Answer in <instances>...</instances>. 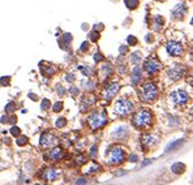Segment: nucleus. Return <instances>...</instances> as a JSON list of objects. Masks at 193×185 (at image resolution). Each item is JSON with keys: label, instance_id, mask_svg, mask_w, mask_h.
<instances>
[{"label": "nucleus", "instance_id": "nucleus-4", "mask_svg": "<svg viewBox=\"0 0 193 185\" xmlns=\"http://www.w3.org/2000/svg\"><path fill=\"white\" fill-rule=\"evenodd\" d=\"M133 108H134V103L128 98L117 99L115 103V107H113L115 112L120 116H128L130 112H133Z\"/></svg>", "mask_w": 193, "mask_h": 185}, {"label": "nucleus", "instance_id": "nucleus-24", "mask_svg": "<svg viewBox=\"0 0 193 185\" xmlns=\"http://www.w3.org/2000/svg\"><path fill=\"white\" fill-rule=\"evenodd\" d=\"M80 69H81V72L84 73L86 77H90L91 74H93V68L87 67V65H85V67H80Z\"/></svg>", "mask_w": 193, "mask_h": 185}, {"label": "nucleus", "instance_id": "nucleus-18", "mask_svg": "<svg viewBox=\"0 0 193 185\" xmlns=\"http://www.w3.org/2000/svg\"><path fill=\"white\" fill-rule=\"evenodd\" d=\"M184 142H185V141H184V138H180V140L175 141V142H172V143H170V145H168V146H167V149H166V151H167V153H170V151L176 150V149H179V147H180Z\"/></svg>", "mask_w": 193, "mask_h": 185}, {"label": "nucleus", "instance_id": "nucleus-6", "mask_svg": "<svg viewBox=\"0 0 193 185\" xmlns=\"http://www.w3.org/2000/svg\"><path fill=\"white\" fill-rule=\"evenodd\" d=\"M144 68L147 72L149 76H153V74L158 73L162 69V64L159 63V60H158L155 56H149L144 63Z\"/></svg>", "mask_w": 193, "mask_h": 185}, {"label": "nucleus", "instance_id": "nucleus-34", "mask_svg": "<svg viewBox=\"0 0 193 185\" xmlns=\"http://www.w3.org/2000/svg\"><path fill=\"white\" fill-rule=\"evenodd\" d=\"M0 83H2V85H4V86H7L8 83H9V77H4L3 80H0Z\"/></svg>", "mask_w": 193, "mask_h": 185}, {"label": "nucleus", "instance_id": "nucleus-47", "mask_svg": "<svg viewBox=\"0 0 193 185\" xmlns=\"http://www.w3.org/2000/svg\"><path fill=\"white\" fill-rule=\"evenodd\" d=\"M192 52H193V45H192Z\"/></svg>", "mask_w": 193, "mask_h": 185}, {"label": "nucleus", "instance_id": "nucleus-2", "mask_svg": "<svg viewBox=\"0 0 193 185\" xmlns=\"http://www.w3.org/2000/svg\"><path fill=\"white\" fill-rule=\"evenodd\" d=\"M159 96V89L154 82L147 81L140 87V99L146 103H151Z\"/></svg>", "mask_w": 193, "mask_h": 185}, {"label": "nucleus", "instance_id": "nucleus-20", "mask_svg": "<svg viewBox=\"0 0 193 185\" xmlns=\"http://www.w3.org/2000/svg\"><path fill=\"white\" fill-rule=\"evenodd\" d=\"M113 137L117 138V140H121V138H125L127 137V129L125 128H117L116 132L113 133Z\"/></svg>", "mask_w": 193, "mask_h": 185}, {"label": "nucleus", "instance_id": "nucleus-14", "mask_svg": "<svg viewBox=\"0 0 193 185\" xmlns=\"http://www.w3.org/2000/svg\"><path fill=\"white\" fill-rule=\"evenodd\" d=\"M47 156H48V159L52 160V162H56V160H59L61 156H63V150L59 147H55V149H52V150H50L47 153Z\"/></svg>", "mask_w": 193, "mask_h": 185}, {"label": "nucleus", "instance_id": "nucleus-27", "mask_svg": "<svg viewBox=\"0 0 193 185\" xmlns=\"http://www.w3.org/2000/svg\"><path fill=\"white\" fill-rule=\"evenodd\" d=\"M127 42H128L130 46H136V45H137V39H136L133 35H129V37L127 38Z\"/></svg>", "mask_w": 193, "mask_h": 185}, {"label": "nucleus", "instance_id": "nucleus-43", "mask_svg": "<svg viewBox=\"0 0 193 185\" xmlns=\"http://www.w3.org/2000/svg\"><path fill=\"white\" fill-rule=\"evenodd\" d=\"M120 52H121V54H125V52H127V48H125V47H121V48H120Z\"/></svg>", "mask_w": 193, "mask_h": 185}, {"label": "nucleus", "instance_id": "nucleus-39", "mask_svg": "<svg viewBox=\"0 0 193 185\" xmlns=\"http://www.w3.org/2000/svg\"><path fill=\"white\" fill-rule=\"evenodd\" d=\"M95 154H96V146H93L91 147V156H95Z\"/></svg>", "mask_w": 193, "mask_h": 185}, {"label": "nucleus", "instance_id": "nucleus-40", "mask_svg": "<svg viewBox=\"0 0 193 185\" xmlns=\"http://www.w3.org/2000/svg\"><path fill=\"white\" fill-rule=\"evenodd\" d=\"M94 29H95V30H102V29H103V25H102V24H98V25L94 26Z\"/></svg>", "mask_w": 193, "mask_h": 185}, {"label": "nucleus", "instance_id": "nucleus-15", "mask_svg": "<svg viewBox=\"0 0 193 185\" xmlns=\"http://www.w3.org/2000/svg\"><path fill=\"white\" fill-rule=\"evenodd\" d=\"M94 103H95V96H93V95L85 96L84 100H82V103H81V111H86V109H89Z\"/></svg>", "mask_w": 193, "mask_h": 185}, {"label": "nucleus", "instance_id": "nucleus-28", "mask_svg": "<svg viewBox=\"0 0 193 185\" xmlns=\"http://www.w3.org/2000/svg\"><path fill=\"white\" fill-rule=\"evenodd\" d=\"M90 39H91L93 42H96V41L99 39V33L95 32V30H94V32H91V33H90Z\"/></svg>", "mask_w": 193, "mask_h": 185}, {"label": "nucleus", "instance_id": "nucleus-29", "mask_svg": "<svg viewBox=\"0 0 193 185\" xmlns=\"http://www.w3.org/2000/svg\"><path fill=\"white\" fill-rule=\"evenodd\" d=\"M141 60V56H140L138 54H133L132 58H130V61H132L133 64H138V61Z\"/></svg>", "mask_w": 193, "mask_h": 185}, {"label": "nucleus", "instance_id": "nucleus-16", "mask_svg": "<svg viewBox=\"0 0 193 185\" xmlns=\"http://www.w3.org/2000/svg\"><path fill=\"white\" fill-rule=\"evenodd\" d=\"M141 78H142L141 68H140V67H134L132 69V83H133V85H137V83L141 82Z\"/></svg>", "mask_w": 193, "mask_h": 185}, {"label": "nucleus", "instance_id": "nucleus-31", "mask_svg": "<svg viewBox=\"0 0 193 185\" xmlns=\"http://www.w3.org/2000/svg\"><path fill=\"white\" fill-rule=\"evenodd\" d=\"M20 133H21V130H20L17 126H12V128H11V134H12V136H19Z\"/></svg>", "mask_w": 193, "mask_h": 185}, {"label": "nucleus", "instance_id": "nucleus-21", "mask_svg": "<svg viewBox=\"0 0 193 185\" xmlns=\"http://www.w3.org/2000/svg\"><path fill=\"white\" fill-rule=\"evenodd\" d=\"M124 3L128 9H136L140 4V0H124Z\"/></svg>", "mask_w": 193, "mask_h": 185}, {"label": "nucleus", "instance_id": "nucleus-33", "mask_svg": "<svg viewBox=\"0 0 193 185\" xmlns=\"http://www.w3.org/2000/svg\"><path fill=\"white\" fill-rule=\"evenodd\" d=\"M85 162H86V158L85 156H82V155L77 156V163H78V164H82V163H85Z\"/></svg>", "mask_w": 193, "mask_h": 185}, {"label": "nucleus", "instance_id": "nucleus-19", "mask_svg": "<svg viewBox=\"0 0 193 185\" xmlns=\"http://www.w3.org/2000/svg\"><path fill=\"white\" fill-rule=\"evenodd\" d=\"M171 171H172L174 173H183L184 171H185V166L183 164V163H175V164L171 166Z\"/></svg>", "mask_w": 193, "mask_h": 185}, {"label": "nucleus", "instance_id": "nucleus-8", "mask_svg": "<svg viewBox=\"0 0 193 185\" xmlns=\"http://www.w3.org/2000/svg\"><path fill=\"white\" fill-rule=\"evenodd\" d=\"M166 50H167L168 55L171 56H181L184 54V47L180 42H176V41H170L167 45H166Z\"/></svg>", "mask_w": 193, "mask_h": 185}, {"label": "nucleus", "instance_id": "nucleus-41", "mask_svg": "<svg viewBox=\"0 0 193 185\" xmlns=\"http://www.w3.org/2000/svg\"><path fill=\"white\" fill-rule=\"evenodd\" d=\"M67 81H73L74 80V77L72 76V74H67V78H65Z\"/></svg>", "mask_w": 193, "mask_h": 185}, {"label": "nucleus", "instance_id": "nucleus-23", "mask_svg": "<svg viewBox=\"0 0 193 185\" xmlns=\"http://www.w3.org/2000/svg\"><path fill=\"white\" fill-rule=\"evenodd\" d=\"M154 24H155V29L157 30H161V28L163 26V18H162L161 16L154 17Z\"/></svg>", "mask_w": 193, "mask_h": 185}, {"label": "nucleus", "instance_id": "nucleus-22", "mask_svg": "<svg viewBox=\"0 0 193 185\" xmlns=\"http://www.w3.org/2000/svg\"><path fill=\"white\" fill-rule=\"evenodd\" d=\"M59 172L56 170H47V180H50V181H54V180L58 177Z\"/></svg>", "mask_w": 193, "mask_h": 185}, {"label": "nucleus", "instance_id": "nucleus-13", "mask_svg": "<svg viewBox=\"0 0 193 185\" xmlns=\"http://www.w3.org/2000/svg\"><path fill=\"white\" fill-rule=\"evenodd\" d=\"M111 73H112V65L110 63H104L102 67L99 68V77L102 81H106L107 78L111 76Z\"/></svg>", "mask_w": 193, "mask_h": 185}, {"label": "nucleus", "instance_id": "nucleus-42", "mask_svg": "<svg viewBox=\"0 0 193 185\" xmlns=\"http://www.w3.org/2000/svg\"><path fill=\"white\" fill-rule=\"evenodd\" d=\"M76 183H77V184H85V183H86V180H85V179H78Z\"/></svg>", "mask_w": 193, "mask_h": 185}, {"label": "nucleus", "instance_id": "nucleus-32", "mask_svg": "<svg viewBox=\"0 0 193 185\" xmlns=\"http://www.w3.org/2000/svg\"><path fill=\"white\" fill-rule=\"evenodd\" d=\"M42 108H43V109L50 108V100H48V99H43V100H42Z\"/></svg>", "mask_w": 193, "mask_h": 185}, {"label": "nucleus", "instance_id": "nucleus-36", "mask_svg": "<svg viewBox=\"0 0 193 185\" xmlns=\"http://www.w3.org/2000/svg\"><path fill=\"white\" fill-rule=\"evenodd\" d=\"M87 48H89V43H87V42H84V43H82V46H81V51H84V52H85Z\"/></svg>", "mask_w": 193, "mask_h": 185}, {"label": "nucleus", "instance_id": "nucleus-12", "mask_svg": "<svg viewBox=\"0 0 193 185\" xmlns=\"http://www.w3.org/2000/svg\"><path fill=\"white\" fill-rule=\"evenodd\" d=\"M187 13V7L183 3H179L176 7L172 9V17L175 20H183Z\"/></svg>", "mask_w": 193, "mask_h": 185}, {"label": "nucleus", "instance_id": "nucleus-26", "mask_svg": "<svg viewBox=\"0 0 193 185\" xmlns=\"http://www.w3.org/2000/svg\"><path fill=\"white\" fill-rule=\"evenodd\" d=\"M26 143H28V138H26L25 136H21V137H19V140H17V145H19V146H24Z\"/></svg>", "mask_w": 193, "mask_h": 185}, {"label": "nucleus", "instance_id": "nucleus-30", "mask_svg": "<svg viewBox=\"0 0 193 185\" xmlns=\"http://www.w3.org/2000/svg\"><path fill=\"white\" fill-rule=\"evenodd\" d=\"M61 108H63V103L61 102H58V103H55L54 106H52V109H54L55 112H59Z\"/></svg>", "mask_w": 193, "mask_h": 185}, {"label": "nucleus", "instance_id": "nucleus-9", "mask_svg": "<svg viewBox=\"0 0 193 185\" xmlns=\"http://www.w3.org/2000/svg\"><path fill=\"white\" fill-rule=\"evenodd\" d=\"M59 142V140L55 137L52 133H48V132H46V133H43L41 136V146L43 149H50V147H54L56 146Z\"/></svg>", "mask_w": 193, "mask_h": 185}, {"label": "nucleus", "instance_id": "nucleus-38", "mask_svg": "<svg viewBox=\"0 0 193 185\" xmlns=\"http://www.w3.org/2000/svg\"><path fill=\"white\" fill-rule=\"evenodd\" d=\"M13 109H15V104L13 103H11V104H8L7 106V111L9 112V111H13Z\"/></svg>", "mask_w": 193, "mask_h": 185}, {"label": "nucleus", "instance_id": "nucleus-3", "mask_svg": "<svg viewBox=\"0 0 193 185\" xmlns=\"http://www.w3.org/2000/svg\"><path fill=\"white\" fill-rule=\"evenodd\" d=\"M87 123L91 130H98L107 124V113L104 109H95L87 117Z\"/></svg>", "mask_w": 193, "mask_h": 185}, {"label": "nucleus", "instance_id": "nucleus-25", "mask_svg": "<svg viewBox=\"0 0 193 185\" xmlns=\"http://www.w3.org/2000/svg\"><path fill=\"white\" fill-rule=\"evenodd\" d=\"M65 125H67V120H65L64 117H59L58 121H56V126H58V128H63Z\"/></svg>", "mask_w": 193, "mask_h": 185}, {"label": "nucleus", "instance_id": "nucleus-17", "mask_svg": "<svg viewBox=\"0 0 193 185\" xmlns=\"http://www.w3.org/2000/svg\"><path fill=\"white\" fill-rule=\"evenodd\" d=\"M141 143L145 149V151H147V149L154 143V138H153V136H150V134H145L141 137Z\"/></svg>", "mask_w": 193, "mask_h": 185}, {"label": "nucleus", "instance_id": "nucleus-5", "mask_svg": "<svg viewBox=\"0 0 193 185\" xmlns=\"http://www.w3.org/2000/svg\"><path fill=\"white\" fill-rule=\"evenodd\" d=\"M170 100H171V103L174 104L175 108L180 109L188 103L189 95H188L187 91H184V90H175L170 94Z\"/></svg>", "mask_w": 193, "mask_h": 185}, {"label": "nucleus", "instance_id": "nucleus-45", "mask_svg": "<svg viewBox=\"0 0 193 185\" xmlns=\"http://www.w3.org/2000/svg\"><path fill=\"white\" fill-rule=\"evenodd\" d=\"M189 83H191V85H193V78H192V80H189Z\"/></svg>", "mask_w": 193, "mask_h": 185}, {"label": "nucleus", "instance_id": "nucleus-10", "mask_svg": "<svg viewBox=\"0 0 193 185\" xmlns=\"http://www.w3.org/2000/svg\"><path fill=\"white\" fill-rule=\"evenodd\" d=\"M120 89V86H119V83H116V82H112V83H110V85H107L106 87H104V90L102 92V95H103V98L106 99V100H111L113 96H115L117 94V91H119Z\"/></svg>", "mask_w": 193, "mask_h": 185}, {"label": "nucleus", "instance_id": "nucleus-7", "mask_svg": "<svg viewBox=\"0 0 193 185\" xmlns=\"http://www.w3.org/2000/svg\"><path fill=\"white\" fill-rule=\"evenodd\" d=\"M125 160V151L121 147H113L108 154L107 162L110 164H120Z\"/></svg>", "mask_w": 193, "mask_h": 185}, {"label": "nucleus", "instance_id": "nucleus-35", "mask_svg": "<svg viewBox=\"0 0 193 185\" xmlns=\"http://www.w3.org/2000/svg\"><path fill=\"white\" fill-rule=\"evenodd\" d=\"M94 60L98 63V61H100V60H103V56H102V54H95L94 55Z\"/></svg>", "mask_w": 193, "mask_h": 185}, {"label": "nucleus", "instance_id": "nucleus-37", "mask_svg": "<svg viewBox=\"0 0 193 185\" xmlns=\"http://www.w3.org/2000/svg\"><path fill=\"white\" fill-rule=\"evenodd\" d=\"M137 160H138V156L136 155V154H133V155L129 156V162H133L134 163V162H137Z\"/></svg>", "mask_w": 193, "mask_h": 185}, {"label": "nucleus", "instance_id": "nucleus-46", "mask_svg": "<svg viewBox=\"0 0 193 185\" xmlns=\"http://www.w3.org/2000/svg\"><path fill=\"white\" fill-rule=\"evenodd\" d=\"M191 22H192V25H193V18H192V21H191Z\"/></svg>", "mask_w": 193, "mask_h": 185}, {"label": "nucleus", "instance_id": "nucleus-44", "mask_svg": "<svg viewBox=\"0 0 193 185\" xmlns=\"http://www.w3.org/2000/svg\"><path fill=\"white\" fill-rule=\"evenodd\" d=\"M71 92H72V94L76 95V94H77V90H76V89H72V90H71Z\"/></svg>", "mask_w": 193, "mask_h": 185}, {"label": "nucleus", "instance_id": "nucleus-1", "mask_svg": "<svg viewBox=\"0 0 193 185\" xmlns=\"http://www.w3.org/2000/svg\"><path fill=\"white\" fill-rule=\"evenodd\" d=\"M132 124L137 129H149L153 124V113L146 108H141L134 113L132 119Z\"/></svg>", "mask_w": 193, "mask_h": 185}, {"label": "nucleus", "instance_id": "nucleus-11", "mask_svg": "<svg viewBox=\"0 0 193 185\" xmlns=\"http://www.w3.org/2000/svg\"><path fill=\"white\" fill-rule=\"evenodd\" d=\"M185 72H187L185 67H183V65H176V67L170 68L167 70V74L172 81H176V80H180L184 74H185Z\"/></svg>", "mask_w": 193, "mask_h": 185}]
</instances>
